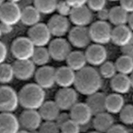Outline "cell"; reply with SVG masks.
<instances>
[{
	"label": "cell",
	"instance_id": "obj_4",
	"mask_svg": "<svg viewBox=\"0 0 133 133\" xmlns=\"http://www.w3.org/2000/svg\"><path fill=\"white\" fill-rule=\"evenodd\" d=\"M36 47L28 37H20L14 40L11 52L16 60H31Z\"/></svg>",
	"mask_w": 133,
	"mask_h": 133
},
{
	"label": "cell",
	"instance_id": "obj_50",
	"mask_svg": "<svg viewBox=\"0 0 133 133\" xmlns=\"http://www.w3.org/2000/svg\"><path fill=\"white\" fill-rule=\"evenodd\" d=\"M131 82V84H132V87H133V72L131 74V76L130 77Z\"/></svg>",
	"mask_w": 133,
	"mask_h": 133
},
{
	"label": "cell",
	"instance_id": "obj_30",
	"mask_svg": "<svg viewBox=\"0 0 133 133\" xmlns=\"http://www.w3.org/2000/svg\"><path fill=\"white\" fill-rule=\"evenodd\" d=\"M115 64L117 72L120 74L128 76L133 73V59L127 55L120 57Z\"/></svg>",
	"mask_w": 133,
	"mask_h": 133
},
{
	"label": "cell",
	"instance_id": "obj_40",
	"mask_svg": "<svg viewBox=\"0 0 133 133\" xmlns=\"http://www.w3.org/2000/svg\"><path fill=\"white\" fill-rule=\"evenodd\" d=\"M120 6L128 13H133V0H120Z\"/></svg>",
	"mask_w": 133,
	"mask_h": 133
},
{
	"label": "cell",
	"instance_id": "obj_6",
	"mask_svg": "<svg viewBox=\"0 0 133 133\" xmlns=\"http://www.w3.org/2000/svg\"><path fill=\"white\" fill-rule=\"evenodd\" d=\"M28 38L36 47H44L51 42L52 35L47 24L39 23L29 30Z\"/></svg>",
	"mask_w": 133,
	"mask_h": 133
},
{
	"label": "cell",
	"instance_id": "obj_34",
	"mask_svg": "<svg viewBox=\"0 0 133 133\" xmlns=\"http://www.w3.org/2000/svg\"><path fill=\"white\" fill-rule=\"evenodd\" d=\"M121 121L126 125L133 124V105L130 104L124 107L120 113Z\"/></svg>",
	"mask_w": 133,
	"mask_h": 133
},
{
	"label": "cell",
	"instance_id": "obj_46",
	"mask_svg": "<svg viewBox=\"0 0 133 133\" xmlns=\"http://www.w3.org/2000/svg\"><path fill=\"white\" fill-rule=\"evenodd\" d=\"M0 26L3 34H9L13 31V26H12L2 23H0Z\"/></svg>",
	"mask_w": 133,
	"mask_h": 133
},
{
	"label": "cell",
	"instance_id": "obj_32",
	"mask_svg": "<svg viewBox=\"0 0 133 133\" xmlns=\"http://www.w3.org/2000/svg\"><path fill=\"white\" fill-rule=\"evenodd\" d=\"M14 77L13 65L5 63L0 64V83L9 84L13 80Z\"/></svg>",
	"mask_w": 133,
	"mask_h": 133
},
{
	"label": "cell",
	"instance_id": "obj_43",
	"mask_svg": "<svg viewBox=\"0 0 133 133\" xmlns=\"http://www.w3.org/2000/svg\"><path fill=\"white\" fill-rule=\"evenodd\" d=\"M106 133H130L126 128L121 125H114Z\"/></svg>",
	"mask_w": 133,
	"mask_h": 133
},
{
	"label": "cell",
	"instance_id": "obj_47",
	"mask_svg": "<svg viewBox=\"0 0 133 133\" xmlns=\"http://www.w3.org/2000/svg\"><path fill=\"white\" fill-rule=\"evenodd\" d=\"M128 23L129 24V27L133 32V13L129 15Z\"/></svg>",
	"mask_w": 133,
	"mask_h": 133
},
{
	"label": "cell",
	"instance_id": "obj_33",
	"mask_svg": "<svg viewBox=\"0 0 133 133\" xmlns=\"http://www.w3.org/2000/svg\"><path fill=\"white\" fill-rule=\"evenodd\" d=\"M117 71L115 64L112 62H105L100 68V74L101 77L105 79H112L116 75Z\"/></svg>",
	"mask_w": 133,
	"mask_h": 133
},
{
	"label": "cell",
	"instance_id": "obj_14",
	"mask_svg": "<svg viewBox=\"0 0 133 133\" xmlns=\"http://www.w3.org/2000/svg\"><path fill=\"white\" fill-rule=\"evenodd\" d=\"M15 77L21 81L31 79L36 73V65L31 60H16L13 65Z\"/></svg>",
	"mask_w": 133,
	"mask_h": 133
},
{
	"label": "cell",
	"instance_id": "obj_42",
	"mask_svg": "<svg viewBox=\"0 0 133 133\" xmlns=\"http://www.w3.org/2000/svg\"><path fill=\"white\" fill-rule=\"evenodd\" d=\"M8 56V50L5 44L0 41V64L5 63Z\"/></svg>",
	"mask_w": 133,
	"mask_h": 133
},
{
	"label": "cell",
	"instance_id": "obj_10",
	"mask_svg": "<svg viewBox=\"0 0 133 133\" xmlns=\"http://www.w3.org/2000/svg\"><path fill=\"white\" fill-rule=\"evenodd\" d=\"M20 126L24 130L33 132L39 130L43 119L38 110L25 109L19 118Z\"/></svg>",
	"mask_w": 133,
	"mask_h": 133
},
{
	"label": "cell",
	"instance_id": "obj_37",
	"mask_svg": "<svg viewBox=\"0 0 133 133\" xmlns=\"http://www.w3.org/2000/svg\"><path fill=\"white\" fill-rule=\"evenodd\" d=\"M72 10L73 8L65 0L61 1L58 3L56 11L59 15L65 17L70 16Z\"/></svg>",
	"mask_w": 133,
	"mask_h": 133
},
{
	"label": "cell",
	"instance_id": "obj_53",
	"mask_svg": "<svg viewBox=\"0 0 133 133\" xmlns=\"http://www.w3.org/2000/svg\"><path fill=\"white\" fill-rule=\"evenodd\" d=\"M101 133L100 132H97V131H92V132H89V133Z\"/></svg>",
	"mask_w": 133,
	"mask_h": 133
},
{
	"label": "cell",
	"instance_id": "obj_48",
	"mask_svg": "<svg viewBox=\"0 0 133 133\" xmlns=\"http://www.w3.org/2000/svg\"><path fill=\"white\" fill-rule=\"evenodd\" d=\"M17 133H31V132L23 129L22 130H20Z\"/></svg>",
	"mask_w": 133,
	"mask_h": 133
},
{
	"label": "cell",
	"instance_id": "obj_16",
	"mask_svg": "<svg viewBox=\"0 0 133 133\" xmlns=\"http://www.w3.org/2000/svg\"><path fill=\"white\" fill-rule=\"evenodd\" d=\"M85 54L87 62L94 66H101L106 62L108 56L105 48L97 44L88 47Z\"/></svg>",
	"mask_w": 133,
	"mask_h": 133
},
{
	"label": "cell",
	"instance_id": "obj_28",
	"mask_svg": "<svg viewBox=\"0 0 133 133\" xmlns=\"http://www.w3.org/2000/svg\"><path fill=\"white\" fill-rule=\"evenodd\" d=\"M129 15L120 6L112 8L110 10L109 21L116 26L126 25L128 23Z\"/></svg>",
	"mask_w": 133,
	"mask_h": 133
},
{
	"label": "cell",
	"instance_id": "obj_19",
	"mask_svg": "<svg viewBox=\"0 0 133 133\" xmlns=\"http://www.w3.org/2000/svg\"><path fill=\"white\" fill-rule=\"evenodd\" d=\"M76 73L68 66H61L56 71V84L62 88L74 85Z\"/></svg>",
	"mask_w": 133,
	"mask_h": 133
},
{
	"label": "cell",
	"instance_id": "obj_31",
	"mask_svg": "<svg viewBox=\"0 0 133 133\" xmlns=\"http://www.w3.org/2000/svg\"><path fill=\"white\" fill-rule=\"evenodd\" d=\"M58 0H34V7L40 13L50 15L56 11Z\"/></svg>",
	"mask_w": 133,
	"mask_h": 133
},
{
	"label": "cell",
	"instance_id": "obj_41",
	"mask_svg": "<svg viewBox=\"0 0 133 133\" xmlns=\"http://www.w3.org/2000/svg\"><path fill=\"white\" fill-rule=\"evenodd\" d=\"M71 119L70 114H68L66 113H60V115H59L58 117L55 122L58 124V125L60 127V128H61V127L63 125H64L66 122Z\"/></svg>",
	"mask_w": 133,
	"mask_h": 133
},
{
	"label": "cell",
	"instance_id": "obj_5",
	"mask_svg": "<svg viewBox=\"0 0 133 133\" xmlns=\"http://www.w3.org/2000/svg\"><path fill=\"white\" fill-rule=\"evenodd\" d=\"M91 41L95 44L104 45L111 41L113 29L107 22L98 21L89 29Z\"/></svg>",
	"mask_w": 133,
	"mask_h": 133
},
{
	"label": "cell",
	"instance_id": "obj_23",
	"mask_svg": "<svg viewBox=\"0 0 133 133\" xmlns=\"http://www.w3.org/2000/svg\"><path fill=\"white\" fill-rule=\"evenodd\" d=\"M111 87L116 93L121 95L127 93L132 87L130 78L127 75L116 74L111 79Z\"/></svg>",
	"mask_w": 133,
	"mask_h": 133
},
{
	"label": "cell",
	"instance_id": "obj_21",
	"mask_svg": "<svg viewBox=\"0 0 133 133\" xmlns=\"http://www.w3.org/2000/svg\"><path fill=\"white\" fill-rule=\"evenodd\" d=\"M106 97L104 94L98 92L89 96L86 104L89 107L93 115L96 116L106 111Z\"/></svg>",
	"mask_w": 133,
	"mask_h": 133
},
{
	"label": "cell",
	"instance_id": "obj_22",
	"mask_svg": "<svg viewBox=\"0 0 133 133\" xmlns=\"http://www.w3.org/2000/svg\"><path fill=\"white\" fill-rule=\"evenodd\" d=\"M43 120L56 121L60 114L59 107L55 101H45L38 110Z\"/></svg>",
	"mask_w": 133,
	"mask_h": 133
},
{
	"label": "cell",
	"instance_id": "obj_24",
	"mask_svg": "<svg viewBox=\"0 0 133 133\" xmlns=\"http://www.w3.org/2000/svg\"><path fill=\"white\" fill-rule=\"evenodd\" d=\"M114 123V119L112 116L105 112L95 116L93 125L96 131L101 133H106L113 126Z\"/></svg>",
	"mask_w": 133,
	"mask_h": 133
},
{
	"label": "cell",
	"instance_id": "obj_18",
	"mask_svg": "<svg viewBox=\"0 0 133 133\" xmlns=\"http://www.w3.org/2000/svg\"><path fill=\"white\" fill-rule=\"evenodd\" d=\"M20 127L19 119L13 113H0V133H17Z\"/></svg>",
	"mask_w": 133,
	"mask_h": 133
},
{
	"label": "cell",
	"instance_id": "obj_38",
	"mask_svg": "<svg viewBox=\"0 0 133 133\" xmlns=\"http://www.w3.org/2000/svg\"><path fill=\"white\" fill-rule=\"evenodd\" d=\"M88 7L94 12H98L105 8L106 0H88Z\"/></svg>",
	"mask_w": 133,
	"mask_h": 133
},
{
	"label": "cell",
	"instance_id": "obj_45",
	"mask_svg": "<svg viewBox=\"0 0 133 133\" xmlns=\"http://www.w3.org/2000/svg\"><path fill=\"white\" fill-rule=\"evenodd\" d=\"M98 13V18L99 21L107 22V20H109L110 11L104 8V9L101 10Z\"/></svg>",
	"mask_w": 133,
	"mask_h": 133
},
{
	"label": "cell",
	"instance_id": "obj_11",
	"mask_svg": "<svg viewBox=\"0 0 133 133\" xmlns=\"http://www.w3.org/2000/svg\"><path fill=\"white\" fill-rule=\"evenodd\" d=\"M56 71L53 66H40L34 76L36 84L44 90L52 88L56 84Z\"/></svg>",
	"mask_w": 133,
	"mask_h": 133
},
{
	"label": "cell",
	"instance_id": "obj_25",
	"mask_svg": "<svg viewBox=\"0 0 133 133\" xmlns=\"http://www.w3.org/2000/svg\"><path fill=\"white\" fill-rule=\"evenodd\" d=\"M41 14L34 6H27L22 10L21 21L25 26L33 27L40 23Z\"/></svg>",
	"mask_w": 133,
	"mask_h": 133
},
{
	"label": "cell",
	"instance_id": "obj_3",
	"mask_svg": "<svg viewBox=\"0 0 133 133\" xmlns=\"http://www.w3.org/2000/svg\"><path fill=\"white\" fill-rule=\"evenodd\" d=\"M18 94L11 87L0 86V113H13L19 105Z\"/></svg>",
	"mask_w": 133,
	"mask_h": 133
},
{
	"label": "cell",
	"instance_id": "obj_27",
	"mask_svg": "<svg viewBox=\"0 0 133 133\" xmlns=\"http://www.w3.org/2000/svg\"><path fill=\"white\" fill-rule=\"evenodd\" d=\"M66 61L67 66L75 72H78L84 68L87 63L85 54L81 51L71 52Z\"/></svg>",
	"mask_w": 133,
	"mask_h": 133
},
{
	"label": "cell",
	"instance_id": "obj_8",
	"mask_svg": "<svg viewBox=\"0 0 133 133\" xmlns=\"http://www.w3.org/2000/svg\"><path fill=\"white\" fill-rule=\"evenodd\" d=\"M22 10L17 3L7 2L0 7V22L13 26L21 20Z\"/></svg>",
	"mask_w": 133,
	"mask_h": 133
},
{
	"label": "cell",
	"instance_id": "obj_17",
	"mask_svg": "<svg viewBox=\"0 0 133 133\" xmlns=\"http://www.w3.org/2000/svg\"><path fill=\"white\" fill-rule=\"evenodd\" d=\"M69 17L71 22L76 27H86L93 20L92 12L86 6L73 8Z\"/></svg>",
	"mask_w": 133,
	"mask_h": 133
},
{
	"label": "cell",
	"instance_id": "obj_49",
	"mask_svg": "<svg viewBox=\"0 0 133 133\" xmlns=\"http://www.w3.org/2000/svg\"><path fill=\"white\" fill-rule=\"evenodd\" d=\"M8 2H12V3H17L20 2L21 0H7Z\"/></svg>",
	"mask_w": 133,
	"mask_h": 133
},
{
	"label": "cell",
	"instance_id": "obj_51",
	"mask_svg": "<svg viewBox=\"0 0 133 133\" xmlns=\"http://www.w3.org/2000/svg\"><path fill=\"white\" fill-rule=\"evenodd\" d=\"M5 3V0H0V7L2 6Z\"/></svg>",
	"mask_w": 133,
	"mask_h": 133
},
{
	"label": "cell",
	"instance_id": "obj_2",
	"mask_svg": "<svg viewBox=\"0 0 133 133\" xmlns=\"http://www.w3.org/2000/svg\"><path fill=\"white\" fill-rule=\"evenodd\" d=\"M18 95L20 105L26 110H38L46 101L45 90L36 83L23 87Z\"/></svg>",
	"mask_w": 133,
	"mask_h": 133
},
{
	"label": "cell",
	"instance_id": "obj_9",
	"mask_svg": "<svg viewBox=\"0 0 133 133\" xmlns=\"http://www.w3.org/2000/svg\"><path fill=\"white\" fill-rule=\"evenodd\" d=\"M78 94L76 90L71 88H62L55 95V102L61 110H70L77 103Z\"/></svg>",
	"mask_w": 133,
	"mask_h": 133
},
{
	"label": "cell",
	"instance_id": "obj_1",
	"mask_svg": "<svg viewBox=\"0 0 133 133\" xmlns=\"http://www.w3.org/2000/svg\"><path fill=\"white\" fill-rule=\"evenodd\" d=\"M100 73L92 66H85L76 75L74 86L81 94L90 96L99 91L102 86Z\"/></svg>",
	"mask_w": 133,
	"mask_h": 133
},
{
	"label": "cell",
	"instance_id": "obj_54",
	"mask_svg": "<svg viewBox=\"0 0 133 133\" xmlns=\"http://www.w3.org/2000/svg\"><path fill=\"white\" fill-rule=\"evenodd\" d=\"M109 1H112V2H116V1H120V0H109Z\"/></svg>",
	"mask_w": 133,
	"mask_h": 133
},
{
	"label": "cell",
	"instance_id": "obj_7",
	"mask_svg": "<svg viewBox=\"0 0 133 133\" xmlns=\"http://www.w3.org/2000/svg\"><path fill=\"white\" fill-rule=\"evenodd\" d=\"M48 49L51 58L57 62L66 61L72 52L69 42L62 38H57L51 41Z\"/></svg>",
	"mask_w": 133,
	"mask_h": 133
},
{
	"label": "cell",
	"instance_id": "obj_20",
	"mask_svg": "<svg viewBox=\"0 0 133 133\" xmlns=\"http://www.w3.org/2000/svg\"><path fill=\"white\" fill-rule=\"evenodd\" d=\"M133 35V31L126 25L116 26L112 30L111 41L116 46L122 48L129 42Z\"/></svg>",
	"mask_w": 133,
	"mask_h": 133
},
{
	"label": "cell",
	"instance_id": "obj_15",
	"mask_svg": "<svg viewBox=\"0 0 133 133\" xmlns=\"http://www.w3.org/2000/svg\"><path fill=\"white\" fill-rule=\"evenodd\" d=\"M71 120L80 126L87 125L91 121L93 114L86 103H77L70 110Z\"/></svg>",
	"mask_w": 133,
	"mask_h": 133
},
{
	"label": "cell",
	"instance_id": "obj_55",
	"mask_svg": "<svg viewBox=\"0 0 133 133\" xmlns=\"http://www.w3.org/2000/svg\"></svg>",
	"mask_w": 133,
	"mask_h": 133
},
{
	"label": "cell",
	"instance_id": "obj_26",
	"mask_svg": "<svg viewBox=\"0 0 133 133\" xmlns=\"http://www.w3.org/2000/svg\"><path fill=\"white\" fill-rule=\"evenodd\" d=\"M125 106V100L119 94L114 93L107 96L106 110L109 113H120Z\"/></svg>",
	"mask_w": 133,
	"mask_h": 133
},
{
	"label": "cell",
	"instance_id": "obj_52",
	"mask_svg": "<svg viewBox=\"0 0 133 133\" xmlns=\"http://www.w3.org/2000/svg\"><path fill=\"white\" fill-rule=\"evenodd\" d=\"M2 35H3V34H2V31H1V26H0V38H1V37H2Z\"/></svg>",
	"mask_w": 133,
	"mask_h": 133
},
{
	"label": "cell",
	"instance_id": "obj_36",
	"mask_svg": "<svg viewBox=\"0 0 133 133\" xmlns=\"http://www.w3.org/2000/svg\"><path fill=\"white\" fill-rule=\"evenodd\" d=\"M61 133H80L81 126L73 120H70L60 128Z\"/></svg>",
	"mask_w": 133,
	"mask_h": 133
},
{
	"label": "cell",
	"instance_id": "obj_35",
	"mask_svg": "<svg viewBox=\"0 0 133 133\" xmlns=\"http://www.w3.org/2000/svg\"><path fill=\"white\" fill-rule=\"evenodd\" d=\"M39 131V133H61L60 127L55 121H45L42 123Z\"/></svg>",
	"mask_w": 133,
	"mask_h": 133
},
{
	"label": "cell",
	"instance_id": "obj_29",
	"mask_svg": "<svg viewBox=\"0 0 133 133\" xmlns=\"http://www.w3.org/2000/svg\"><path fill=\"white\" fill-rule=\"evenodd\" d=\"M51 58L48 49L45 47H36L31 60L36 66H42L47 65Z\"/></svg>",
	"mask_w": 133,
	"mask_h": 133
},
{
	"label": "cell",
	"instance_id": "obj_39",
	"mask_svg": "<svg viewBox=\"0 0 133 133\" xmlns=\"http://www.w3.org/2000/svg\"><path fill=\"white\" fill-rule=\"evenodd\" d=\"M121 51L123 55H127L133 59V35L129 42L126 46L122 48Z\"/></svg>",
	"mask_w": 133,
	"mask_h": 133
},
{
	"label": "cell",
	"instance_id": "obj_44",
	"mask_svg": "<svg viewBox=\"0 0 133 133\" xmlns=\"http://www.w3.org/2000/svg\"><path fill=\"white\" fill-rule=\"evenodd\" d=\"M72 7L76 8L85 6L88 0H65Z\"/></svg>",
	"mask_w": 133,
	"mask_h": 133
},
{
	"label": "cell",
	"instance_id": "obj_12",
	"mask_svg": "<svg viewBox=\"0 0 133 133\" xmlns=\"http://www.w3.org/2000/svg\"><path fill=\"white\" fill-rule=\"evenodd\" d=\"M68 38L71 45L79 49L88 47L91 41L89 29L86 27H74L69 31Z\"/></svg>",
	"mask_w": 133,
	"mask_h": 133
},
{
	"label": "cell",
	"instance_id": "obj_13",
	"mask_svg": "<svg viewBox=\"0 0 133 133\" xmlns=\"http://www.w3.org/2000/svg\"><path fill=\"white\" fill-rule=\"evenodd\" d=\"M52 36L62 38L68 33L70 29V22L68 19L59 15L52 16L47 24Z\"/></svg>",
	"mask_w": 133,
	"mask_h": 133
}]
</instances>
